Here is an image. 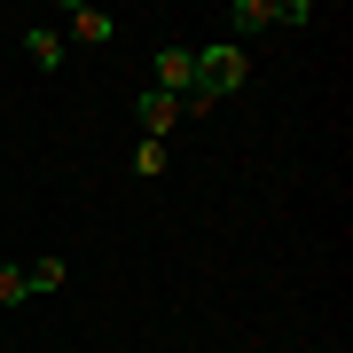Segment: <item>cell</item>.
Returning a JSON list of instances; mask_svg holds the SVG:
<instances>
[{
    "label": "cell",
    "mask_w": 353,
    "mask_h": 353,
    "mask_svg": "<svg viewBox=\"0 0 353 353\" xmlns=\"http://www.w3.org/2000/svg\"><path fill=\"white\" fill-rule=\"evenodd\" d=\"M24 48H32V63H39V71L63 63V32H48V24H32V32H24Z\"/></svg>",
    "instance_id": "cell-6"
},
{
    "label": "cell",
    "mask_w": 353,
    "mask_h": 353,
    "mask_svg": "<svg viewBox=\"0 0 353 353\" xmlns=\"http://www.w3.org/2000/svg\"><path fill=\"white\" fill-rule=\"evenodd\" d=\"M63 24H71L79 48H110V39H118V24H110L102 8H87V0H79V8H63Z\"/></svg>",
    "instance_id": "cell-5"
},
{
    "label": "cell",
    "mask_w": 353,
    "mask_h": 353,
    "mask_svg": "<svg viewBox=\"0 0 353 353\" xmlns=\"http://www.w3.org/2000/svg\"><path fill=\"white\" fill-rule=\"evenodd\" d=\"M165 157H173L165 141H134V181H157V173H165Z\"/></svg>",
    "instance_id": "cell-8"
},
{
    "label": "cell",
    "mask_w": 353,
    "mask_h": 353,
    "mask_svg": "<svg viewBox=\"0 0 353 353\" xmlns=\"http://www.w3.org/2000/svg\"><path fill=\"white\" fill-rule=\"evenodd\" d=\"M189 87H196V48H157V94H173V102H189Z\"/></svg>",
    "instance_id": "cell-3"
},
{
    "label": "cell",
    "mask_w": 353,
    "mask_h": 353,
    "mask_svg": "<svg viewBox=\"0 0 353 353\" xmlns=\"http://www.w3.org/2000/svg\"><path fill=\"white\" fill-rule=\"evenodd\" d=\"M24 283H32V299H39V290H63V283H71V267H63V259H32V267H24Z\"/></svg>",
    "instance_id": "cell-7"
},
{
    "label": "cell",
    "mask_w": 353,
    "mask_h": 353,
    "mask_svg": "<svg viewBox=\"0 0 353 353\" xmlns=\"http://www.w3.org/2000/svg\"><path fill=\"white\" fill-rule=\"evenodd\" d=\"M32 299V283H24V267H0V306H24Z\"/></svg>",
    "instance_id": "cell-9"
},
{
    "label": "cell",
    "mask_w": 353,
    "mask_h": 353,
    "mask_svg": "<svg viewBox=\"0 0 353 353\" xmlns=\"http://www.w3.org/2000/svg\"><path fill=\"white\" fill-rule=\"evenodd\" d=\"M306 16H314L306 0H283V8L275 0H228V48H243L252 32H275V24H306Z\"/></svg>",
    "instance_id": "cell-2"
},
{
    "label": "cell",
    "mask_w": 353,
    "mask_h": 353,
    "mask_svg": "<svg viewBox=\"0 0 353 353\" xmlns=\"http://www.w3.org/2000/svg\"><path fill=\"white\" fill-rule=\"evenodd\" d=\"M243 79H252V55L228 48V39H204L196 48V87H189V102H181V118H204L212 102L243 94Z\"/></svg>",
    "instance_id": "cell-1"
},
{
    "label": "cell",
    "mask_w": 353,
    "mask_h": 353,
    "mask_svg": "<svg viewBox=\"0 0 353 353\" xmlns=\"http://www.w3.org/2000/svg\"><path fill=\"white\" fill-rule=\"evenodd\" d=\"M134 118H141V141H165V134L181 126V102L157 94V87H141V94H134Z\"/></svg>",
    "instance_id": "cell-4"
}]
</instances>
